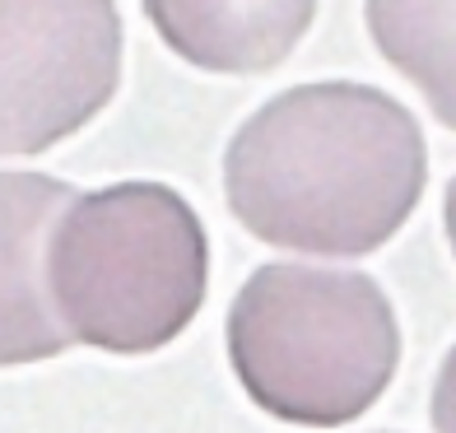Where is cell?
Listing matches in <instances>:
<instances>
[{"instance_id":"9c48e42d","label":"cell","mask_w":456,"mask_h":433,"mask_svg":"<svg viewBox=\"0 0 456 433\" xmlns=\"http://www.w3.org/2000/svg\"><path fill=\"white\" fill-rule=\"evenodd\" d=\"M443 224H447V242H452V257H456V177L447 182V200H443Z\"/></svg>"},{"instance_id":"3957f363","label":"cell","mask_w":456,"mask_h":433,"mask_svg":"<svg viewBox=\"0 0 456 433\" xmlns=\"http://www.w3.org/2000/svg\"><path fill=\"white\" fill-rule=\"evenodd\" d=\"M210 289L200 215L163 182H117L66 205L47 242V294L66 336L154 355L196 322Z\"/></svg>"},{"instance_id":"277c9868","label":"cell","mask_w":456,"mask_h":433,"mask_svg":"<svg viewBox=\"0 0 456 433\" xmlns=\"http://www.w3.org/2000/svg\"><path fill=\"white\" fill-rule=\"evenodd\" d=\"M121 85L117 0H0V154H43Z\"/></svg>"},{"instance_id":"8992f818","label":"cell","mask_w":456,"mask_h":433,"mask_svg":"<svg viewBox=\"0 0 456 433\" xmlns=\"http://www.w3.org/2000/svg\"><path fill=\"white\" fill-rule=\"evenodd\" d=\"M154 33L186 66L265 75L284 66L317 19V0H140Z\"/></svg>"},{"instance_id":"7a4b0ae2","label":"cell","mask_w":456,"mask_h":433,"mask_svg":"<svg viewBox=\"0 0 456 433\" xmlns=\"http://www.w3.org/2000/svg\"><path fill=\"white\" fill-rule=\"evenodd\" d=\"M228 364L265 415L303 429L354 424L401 368V322L363 271L271 261L228 307Z\"/></svg>"},{"instance_id":"6da1fadb","label":"cell","mask_w":456,"mask_h":433,"mask_svg":"<svg viewBox=\"0 0 456 433\" xmlns=\"http://www.w3.org/2000/svg\"><path fill=\"white\" fill-rule=\"evenodd\" d=\"M428 150L401 98L354 79L275 94L224 150L228 210L303 257H368L424 200Z\"/></svg>"},{"instance_id":"ba28073f","label":"cell","mask_w":456,"mask_h":433,"mask_svg":"<svg viewBox=\"0 0 456 433\" xmlns=\"http://www.w3.org/2000/svg\"><path fill=\"white\" fill-rule=\"evenodd\" d=\"M428 420H433V429H438V433H456V345L443 355L438 378H433Z\"/></svg>"},{"instance_id":"5b68a950","label":"cell","mask_w":456,"mask_h":433,"mask_svg":"<svg viewBox=\"0 0 456 433\" xmlns=\"http://www.w3.org/2000/svg\"><path fill=\"white\" fill-rule=\"evenodd\" d=\"M75 192L47 173H0V368L75 345L47 294V242Z\"/></svg>"},{"instance_id":"52a82bcc","label":"cell","mask_w":456,"mask_h":433,"mask_svg":"<svg viewBox=\"0 0 456 433\" xmlns=\"http://www.w3.org/2000/svg\"><path fill=\"white\" fill-rule=\"evenodd\" d=\"M372 47L456 131V0H363Z\"/></svg>"}]
</instances>
